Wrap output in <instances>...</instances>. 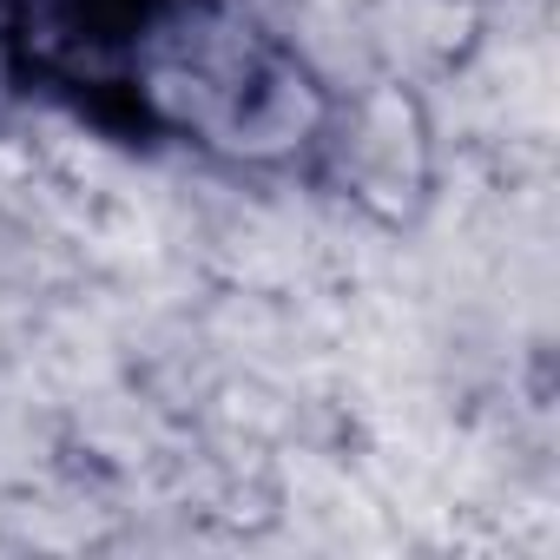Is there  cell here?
I'll list each match as a JSON object with an SVG mask.
<instances>
[{
	"label": "cell",
	"instance_id": "cell-1",
	"mask_svg": "<svg viewBox=\"0 0 560 560\" xmlns=\"http://www.w3.org/2000/svg\"><path fill=\"white\" fill-rule=\"evenodd\" d=\"M0 86L139 159L311 178L337 93L264 0H0Z\"/></svg>",
	"mask_w": 560,
	"mask_h": 560
}]
</instances>
